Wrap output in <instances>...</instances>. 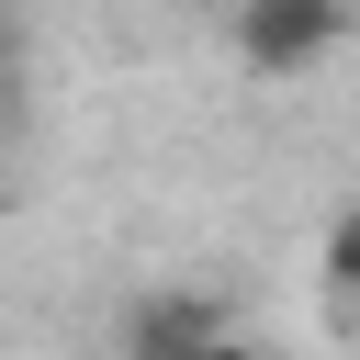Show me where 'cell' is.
<instances>
[{
    "instance_id": "obj_3",
    "label": "cell",
    "mask_w": 360,
    "mask_h": 360,
    "mask_svg": "<svg viewBox=\"0 0 360 360\" xmlns=\"http://www.w3.org/2000/svg\"><path fill=\"white\" fill-rule=\"evenodd\" d=\"M326 281H338V292L360 304V202H349V214L326 225Z\"/></svg>"
},
{
    "instance_id": "obj_1",
    "label": "cell",
    "mask_w": 360,
    "mask_h": 360,
    "mask_svg": "<svg viewBox=\"0 0 360 360\" xmlns=\"http://www.w3.org/2000/svg\"><path fill=\"white\" fill-rule=\"evenodd\" d=\"M349 45V0H236V56L259 79H304Z\"/></svg>"
},
{
    "instance_id": "obj_4",
    "label": "cell",
    "mask_w": 360,
    "mask_h": 360,
    "mask_svg": "<svg viewBox=\"0 0 360 360\" xmlns=\"http://www.w3.org/2000/svg\"><path fill=\"white\" fill-rule=\"evenodd\" d=\"M214 360H281V349H259V338H225V349H214Z\"/></svg>"
},
{
    "instance_id": "obj_2",
    "label": "cell",
    "mask_w": 360,
    "mask_h": 360,
    "mask_svg": "<svg viewBox=\"0 0 360 360\" xmlns=\"http://www.w3.org/2000/svg\"><path fill=\"white\" fill-rule=\"evenodd\" d=\"M214 349H225V326L202 292H146L124 315V360H214Z\"/></svg>"
}]
</instances>
